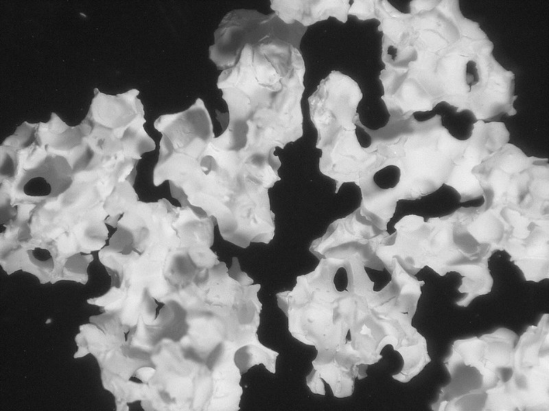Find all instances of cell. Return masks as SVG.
Masks as SVG:
<instances>
[{"label": "cell", "mask_w": 549, "mask_h": 411, "mask_svg": "<svg viewBox=\"0 0 549 411\" xmlns=\"http://www.w3.org/2000/svg\"><path fill=\"white\" fill-rule=\"evenodd\" d=\"M361 97V91L354 81L340 73H331L310 97V115L316 121L321 119L352 121L359 117L356 109Z\"/></svg>", "instance_id": "obj_1"}, {"label": "cell", "mask_w": 549, "mask_h": 411, "mask_svg": "<svg viewBox=\"0 0 549 411\" xmlns=\"http://www.w3.org/2000/svg\"><path fill=\"white\" fill-rule=\"evenodd\" d=\"M289 10L285 16L290 24L298 22L302 25H312L318 21L325 20L329 16H336L345 22L349 12V1H287Z\"/></svg>", "instance_id": "obj_2"}, {"label": "cell", "mask_w": 549, "mask_h": 411, "mask_svg": "<svg viewBox=\"0 0 549 411\" xmlns=\"http://www.w3.org/2000/svg\"><path fill=\"white\" fill-rule=\"evenodd\" d=\"M371 1H354L348 14H355L360 19L375 18V3Z\"/></svg>", "instance_id": "obj_3"}]
</instances>
